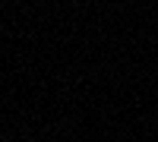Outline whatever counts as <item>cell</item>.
I'll list each match as a JSON object with an SVG mask.
<instances>
[]
</instances>
